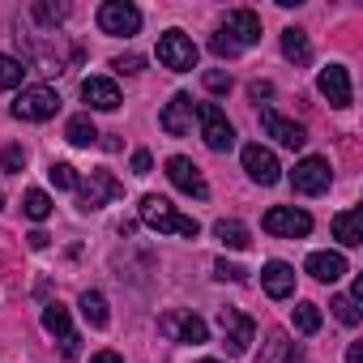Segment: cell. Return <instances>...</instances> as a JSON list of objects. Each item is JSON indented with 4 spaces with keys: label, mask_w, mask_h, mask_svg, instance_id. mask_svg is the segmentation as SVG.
<instances>
[{
    "label": "cell",
    "mask_w": 363,
    "mask_h": 363,
    "mask_svg": "<svg viewBox=\"0 0 363 363\" xmlns=\"http://www.w3.org/2000/svg\"><path fill=\"white\" fill-rule=\"evenodd\" d=\"M141 223H150L154 231H167V235H184V240H197L201 235V227H197V218H189V214H175V206L167 201V197H141Z\"/></svg>",
    "instance_id": "cell-1"
},
{
    "label": "cell",
    "mask_w": 363,
    "mask_h": 363,
    "mask_svg": "<svg viewBox=\"0 0 363 363\" xmlns=\"http://www.w3.org/2000/svg\"><path fill=\"white\" fill-rule=\"evenodd\" d=\"M197 43L184 35V30H167L162 39H158V65L162 69H171V73H193L197 69Z\"/></svg>",
    "instance_id": "cell-2"
},
{
    "label": "cell",
    "mask_w": 363,
    "mask_h": 363,
    "mask_svg": "<svg viewBox=\"0 0 363 363\" xmlns=\"http://www.w3.org/2000/svg\"><path fill=\"white\" fill-rule=\"evenodd\" d=\"M124 197V184L111 175V171H90L86 179H77V206L90 214V210H103L107 201Z\"/></svg>",
    "instance_id": "cell-3"
},
{
    "label": "cell",
    "mask_w": 363,
    "mask_h": 363,
    "mask_svg": "<svg viewBox=\"0 0 363 363\" xmlns=\"http://www.w3.org/2000/svg\"><path fill=\"white\" fill-rule=\"evenodd\" d=\"M329 184H333L329 158L308 154V158H303V162H295V171H291V189H295V193H303V197H320V193H329Z\"/></svg>",
    "instance_id": "cell-4"
},
{
    "label": "cell",
    "mask_w": 363,
    "mask_h": 363,
    "mask_svg": "<svg viewBox=\"0 0 363 363\" xmlns=\"http://www.w3.org/2000/svg\"><path fill=\"white\" fill-rule=\"evenodd\" d=\"M56 111H60V94H56L52 86H26V90L18 94V103H13V116H18V120H30V124L52 120Z\"/></svg>",
    "instance_id": "cell-5"
},
{
    "label": "cell",
    "mask_w": 363,
    "mask_h": 363,
    "mask_svg": "<svg viewBox=\"0 0 363 363\" xmlns=\"http://www.w3.org/2000/svg\"><path fill=\"white\" fill-rule=\"evenodd\" d=\"M158 329H162V337H171V342H189V346L210 342V325H206L197 312H167V316L158 320Z\"/></svg>",
    "instance_id": "cell-6"
},
{
    "label": "cell",
    "mask_w": 363,
    "mask_h": 363,
    "mask_svg": "<svg viewBox=\"0 0 363 363\" xmlns=\"http://www.w3.org/2000/svg\"><path fill=\"white\" fill-rule=\"evenodd\" d=\"M197 120H201V137H206L210 150H231L235 145V128H231V120L218 103H197Z\"/></svg>",
    "instance_id": "cell-7"
},
{
    "label": "cell",
    "mask_w": 363,
    "mask_h": 363,
    "mask_svg": "<svg viewBox=\"0 0 363 363\" xmlns=\"http://www.w3.org/2000/svg\"><path fill=\"white\" fill-rule=\"evenodd\" d=\"M167 179H171L179 193H189V197H197V201H206V197H210L206 175H201V171H197V162H193V158H184V154L167 158Z\"/></svg>",
    "instance_id": "cell-8"
},
{
    "label": "cell",
    "mask_w": 363,
    "mask_h": 363,
    "mask_svg": "<svg viewBox=\"0 0 363 363\" xmlns=\"http://www.w3.org/2000/svg\"><path fill=\"white\" fill-rule=\"evenodd\" d=\"M99 30L103 35H137L141 30V9L128 0H107L99 9Z\"/></svg>",
    "instance_id": "cell-9"
},
{
    "label": "cell",
    "mask_w": 363,
    "mask_h": 363,
    "mask_svg": "<svg viewBox=\"0 0 363 363\" xmlns=\"http://www.w3.org/2000/svg\"><path fill=\"white\" fill-rule=\"evenodd\" d=\"M261 227H265L269 235H282V240H303V235L312 231V218H308L303 210H295V206H274Z\"/></svg>",
    "instance_id": "cell-10"
},
{
    "label": "cell",
    "mask_w": 363,
    "mask_h": 363,
    "mask_svg": "<svg viewBox=\"0 0 363 363\" xmlns=\"http://www.w3.org/2000/svg\"><path fill=\"white\" fill-rule=\"evenodd\" d=\"M43 329H48L52 337H60V354H65V359H77L82 337L73 333V320H69V308H65V303H48V308H43Z\"/></svg>",
    "instance_id": "cell-11"
},
{
    "label": "cell",
    "mask_w": 363,
    "mask_h": 363,
    "mask_svg": "<svg viewBox=\"0 0 363 363\" xmlns=\"http://www.w3.org/2000/svg\"><path fill=\"white\" fill-rule=\"evenodd\" d=\"M218 329H223V337H227L231 354H244V350L252 346V337H257L252 316H244L240 308H223V312H218Z\"/></svg>",
    "instance_id": "cell-12"
},
{
    "label": "cell",
    "mask_w": 363,
    "mask_h": 363,
    "mask_svg": "<svg viewBox=\"0 0 363 363\" xmlns=\"http://www.w3.org/2000/svg\"><path fill=\"white\" fill-rule=\"evenodd\" d=\"M223 35L244 52V48H252V43H261V18L252 13V9H235V13H227V22H223Z\"/></svg>",
    "instance_id": "cell-13"
},
{
    "label": "cell",
    "mask_w": 363,
    "mask_h": 363,
    "mask_svg": "<svg viewBox=\"0 0 363 363\" xmlns=\"http://www.w3.org/2000/svg\"><path fill=\"white\" fill-rule=\"evenodd\" d=\"M316 86H320V94L329 99V107H350V103H354V90H350V73H346V65H329V69H320Z\"/></svg>",
    "instance_id": "cell-14"
},
{
    "label": "cell",
    "mask_w": 363,
    "mask_h": 363,
    "mask_svg": "<svg viewBox=\"0 0 363 363\" xmlns=\"http://www.w3.org/2000/svg\"><path fill=\"white\" fill-rule=\"evenodd\" d=\"M261 128L278 141V145H286V150H299L303 141H308V133H303V124H295V120H286L282 111H274V107H265L261 111Z\"/></svg>",
    "instance_id": "cell-15"
},
{
    "label": "cell",
    "mask_w": 363,
    "mask_h": 363,
    "mask_svg": "<svg viewBox=\"0 0 363 363\" xmlns=\"http://www.w3.org/2000/svg\"><path fill=\"white\" fill-rule=\"evenodd\" d=\"M193 116H197V107H193V99H189V94H171V103L162 107L158 124H162V133H167V137H184V133L193 128Z\"/></svg>",
    "instance_id": "cell-16"
},
{
    "label": "cell",
    "mask_w": 363,
    "mask_h": 363,
    "mask_svg": "<svg viewBox=\"0 0 363 363\" xmlns=\"http://www.w3.org/2000/svg\"><path fill=\"white\" fill-rule=\"evenodd\" d=\"M244 171L257 179V184H278V175H282L274 150H265V145H244Z\"/></svg>",
    "instance_id": "cell-17"
},
{
    "label": "cell",
    "mask_w": 363,
    "mask_h": 363,
    "mask_svg": "<svg viewBox=\"0 0 363 363\" xmlns=\"http://www.w3.org/2000/svg\"><path fill=\"white\" fill-rule=\"evenodd\" d=\"M82 99L94 107V111H116L124 99H120V86L111 77H86L82 82Z\"/></svg>",
    "instance_id": "cell-18"
},
{
    "label": "cell",
    "mask_w": 363,
    "mask_h": 363,
    "mask_svg": "<svg viewBox=\"0 0 363 363\" xmlns=\"http://www.w3.org/2000/svg\"><path fill=\"white\" fill-rule=\"evenodd\" d=\"M261 286H265L269 299H286V295H295V269L286 261H269L261 269Z\"/></svg>",
    "instance_id": "cell-19"
},
{
    "label": "cell",
    "mask_w": 363,
    "mask_h": 363,
    "mask_svg": "<svg viewBox=\"0 0 363 363\" xmlns=\"http://www.w3.org/2000/svg\"><path fill=\"white\" fill-rule=\"evenodd\" d=\"M308 274H312L316 282H337V278L346 274V257H342V252H312V257H308Z\"/></svg>",
    "instance_id": "cell-20"
},
{
    "label": "cell",
    "mask_w": 363,
    "mask_h": 363,
    "mask_svg": "<svg viewBox=\"0 0 363 363\" xmlns=\"http://www.w3.org/2000/svg\"><path fill=\"white\" fill-rule=\"evenodd\" d=\"M333 235H337L342 248L363 244V214H359V210H342V214L333 218Z\"/></svg>",
    "instance_id": "cell-21"
},
{
    "label": "cell",
    "mask_w": 363,
    "mask_h": 363,
    "mask_svg": "<svg viewBox=\"0 0 363 363\" xmlns=\"http://www.w3.org/2000/svg\"><path fill=\"white\" fill-rule=\"evenodd\" d=\"M282 56H286V60H295V65H308V60H312L308 30H299V26H286V30H282Z\"/></svg>",
    "instance_id": "cell-22"
},
{
    "label": "cell",
    "mask_w": 363,
    "mask_h": 363,
    "mask_svg": "<svg viewBox=\"0 0 363 363\" xmlns=\"http://www.w3.org/2000/svg\"><path fill=\"white\" fill-rule=\"evenodd\" d=\"M82 316L94 325V329H107L111 325V312H107V299L99 291H82Z\"/></svg>",
    "instance_id": "cell-23"
},
{
    "label": "cell",
    "mask_w": 363,
    "mask_h": 363,
    "mask_svg": "<svg viewBox=\"0 0 363 363\" xmlns=\"http://www.w3.org/2000/svg\"><path fill=\"white\" fill-rule=\"evenodd\" d=\"M65 141H69V145H94V141H99L94 120H90V116H73V120L65 124Z\"/></svg>",
    "instance_id": "cell-24"
},
{
    "label": "cell",
    "mask_w": 363,
    "mask_h": 363,
    "mask_svg": "<svg viewBox=\"0 0 363 363\" xmlns=\"http://www.w3.org/2000/svg\"><path fill=\"white\" fill-rule=\"evenodd\" d=\"M214 235H218L227 248H235V252H244V248H248V227H244V223H235V218H218V223H214Z\"/></svg>",
    "instance_id": "cell-25"
},
{
    "label": "cell",
    "mask_w": 363,
    "mask_h": 363,
    "mask_svg": "<svg viewBox=\"0 0 363 363\" xmlns=\"http://www.w3.org/2000/svg\"><path fill=\"white\" fill-rule=\"evenodd\" d=\"M257 363H295V346L286 342V333H269L265 354H261Z\"/></svg>",
    "instance_id": "cell-26"
},
{
    "label": "cell",
    "mask_w": 363,
    "mask_h": 363,
    "mask_svg": "<svg viewBox=\"0 0 363 363\" xmlns=\"http://www.w3.org/2000/svg\"><path fill=\"white\" fill-rule=\"evenodd\" d=\"M30 13H35L39 26H60V22L69 18V5H65V0H39Z\"/></svg>",
    "instance_id": "cell-27"
},
{
    "label": "cell",
    "mask_w": 363,
    "mask_h": 363,
    "mask_svg": "<svg viewBox=\"0 0 363 363\" xmlns=\"http://www.w3.org/2000/svg\"><path fill=\"white\" fill-rule=\"evenodd\" d=\"M22 210H26V218H35V223H43V218L52 214V197H48L43 189H30V193L22 197Z\"/></svg>",
    "instance_id": "cell-28"
},
{
    "label": "cell",
    "mask_w": 363,
    "mask_h": 363,
    "mask_svg": "<svg viewBox=\"0 0 363 363\" xmlns=\"http://www.w3.org/2000/svg\"><path fill=\"white\" fill-rule=\"evenodd\" d=\"M291 320H295L299 333H316V329H320V308H316V303H295Z\"/></svg>",
    "instance_id": "cell-29"
},
{
    "label": "cell",
    "mask_w": 363,
    "mask_h": 363,
    "mask_svg": "<svg viewBox=\"0 0 363 363\" xmlns=\"http://www.w3.org/2000/svg\"><path fill=\"white\" fill-rule=\"evenodd\" d=\"M22 77H26V65H22V60H13V56H0V90H13V86H22Z\"/></svg>",
    "instance_id": "cell-30"
},
{
    "label": "cell",
    "mask_w": 363,
    "mask_h": 363,
    "mask_svg": "<svg viewBox=\"0 0 363 363\" xmlns=\"http://www.w3.org/2000/svg\"><path fill=\"white\" fill-rule=\"evenodd\" d=\"M329 308H333V316H337L342 325H350V329L359 325V308H354V299H350V295H337Z\"/></svg>",
    "instance_id": "cell-31"
},
{
    "label": "cell",
    "mask_w": 363,
    "mask_h": 363,
    "mask_svg": "<svg viewBox=\"0 0 363 363\" xmlns=\"http://www.w3.org/2000/svg\"><path fill=\"white\" fill-rule=\"evenodd\" d=\"M48 175H52V184H56V189H77V171H73L69 162H52Z\"/></svg>",
    "instance_id": "cell-32"
},
{
    "label": "cell",
    "mask_w": 363,
    "mask_h": 363,
    "mask_svg": "<svg viewBox=\"0 0 363 363\" xmlns=\"http://www.w3.org/2000/svg\"><path fill=\"white\" fill-rule=\"evenodd\" d=\"M0 167H5V171H22L26 167V150L22 145H5V150H0Z\"/></svg>",
    "instance_id": "cell-33"
},
{
    "label": "cell",
    "mask_w": 363,
    "mask_h": 363,
    "mask_svg": "<svg viewBox=\"0 0 363 363\" xmlns=\"http://www.w3.org/2000/svg\"><path fill=\"white\" fill-rule=\"evenodd\" d=\"M210 52H214V56H223V60H231V56H240V48H235V43H231V39H227L223 30H218V35L210 39Z\"/></svg>",
    "instance_id": "cell-34"
},
{
    "label": "cell",
    "mask_w": 363,
    "mask_h": 363,
    "mask_svg": "<svg viewBox=\"0 0 363 363\" xmlns=\"http://www.w3.org/2000/svg\"><path fill=\"white\" fill-rule=\"evenodd\" d=\"M206 90H210V94H227V90H231V73H218V69L206 73Z\"/></svg>",
    "instance_id": "cell-35"
},
{
    "label": "cell",
    "mask_w": 363,
    "mask_h": 363,
    "mask_svg": "<svg viewBox=\"0 0 363 363\" xmlns=\"http://www.w3.org/2000/svg\"><path fill=\"white\" fill-rule=\"evenodd\" d=\"M141 65H145V60H141V56H133V52L111 60V69H116V73H141Z\"/></svg>",
    "instance_id": "cell-36"
},
{
    "label": "cell",
    "mask_w": 363,
    "mask_h": 363,
    "mask_svg": "<svg viewBox=\"0 0 363 363\" xmlns=\"http://www.w3.org/2000/svg\"><path fill=\"white\" fill-rule=\"evenodd\" d=\"M214 274H218L223 282H227V278H231V282H244V278H248V274H244L240 265H231V261H214Z\"/></svg>",
    "instance_id": "cell-37"
},
{
    "label": "cell",
    "mask_w": 363,
    "mask_h": 363,
    "mask_svg": "<svg viewBox=\"0 0 363 363\" xmlns=\"http://www.w3.org/2000/svg\"><path fill=\"white\" fill-rule=\"evenodd\" d=\"M150 167H154L150 150H137V154H133V171H137V175H150Z\"/></svg>",
    "instance_id": "cell-38"
},
{
    "label": "cell",
    "mask_w": 363,
    "mask_h": 363,
    "mask_svg": "<svg viewBox=\"0 0 363 363\" xmlns=\"http://www.w3.org/2000/svg\"><path fill=\"white\" fill-rule=\"evenodd\" d=\"M248 94H252V99H269V94H274V86H269V82H252V86H248Z\"/></svg>",
    "instance_id": "cell-39"
},
{
    "label": "cell",
    "mask_w": 363,
    "mask_h": 363,
    "mask_svg": "<svg viewBox=\"0 0 363 363\" xmlns=\"http://www.w3.org/2000/svg\"><path fill=\"white\" fill-rule=\"evenodd\" d=\"M346 363H363V342H350V350H346Z\"/></svg>",
    "instance_id": "cell-40"
},
{
    "label": "cell",
    "mask_w": 363,
    "mask_h": 363,
    "mask_svg": "<svg viewBox=\"0 0 363 363\" xmlns=\"http://www.w3.org/2000/svg\"><path fill=\"white\" fill-rule=\"evenodd\" d=\"M90 363H124V359H120V354H116V350H99V354H94V359H90Z\"/></svg>",
    "instance_id": "cell-41"
},
{
    "label": "cell",
    "mask_w": 363,
    "mask_h": 363,
    "mask_svg": "<svg viewBox=\"0 0 363 363\" xmlns=\"http://www.w3.org/2000/svg\"><path fill=\"white\" fill-rule=\"evenodd\" d=\"M197 363H218V359H197Z\"/></svg>",
    "instance_id": "cell-42"
},
{
    "label": "cell",
    "mask_w": 363,
    "mask_h": 363,
    "mask_svg": "<svg viewBox=\"0 0 363 363\" xmlns=\"http://www.w3.org/2000/svg\"><path fill=\"white\" fill-rule=\"evenodd\" d=\"M0 206H5V193H0Z\"/></svg>",
    "instance_id": "cell-43"
}]
</instances>
